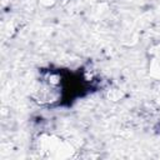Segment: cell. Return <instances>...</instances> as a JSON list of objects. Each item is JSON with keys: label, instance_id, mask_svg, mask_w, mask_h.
Returning a JSON list of instances; mask_svg holds the SVG:
<instances>
[{"label": "cell", "instance_id": "cell-1", "mask_svg": "<svg viewBox=\"0 0 160 160\" xmlns=\"http://www.w3.org/2000/svg\"><path fill=\"white\" fill-rule=\"evenodd\" d=\"M41 149L44 151H48L50 156H62L61 151H66L62 148V144L60 142V139H54V138H48L41 141Z\"/></svg>", "mask_w": 160, "mask_h": 160}]
</instances>
